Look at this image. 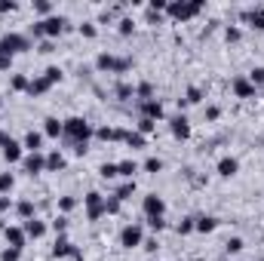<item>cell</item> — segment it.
<instances>
[{
	"instance_id": "cell-1",
	"label": "cell",
	"mask_w": 264,
	"mask_h": 261,
	"mask_svg": "<svg viewBox=\"0 0 264 261\" xmlns=\"http://www.w3.org/2000/svg\"><path fill=\"white\" fill-rule=\"evenodd\" d=\"M62 135H68V138H71V145H74V151L83 157V154H86V142H89L92 129H89V123H86L83 117H71V120H65V132H62Z\"/></svg>"
},
{
	"instance_id": "cell-2",
	"label": "cell",
	"mask_w": 264,
	"mask_h": 261,
	"mask_svg": "<svg viewBox=\"0 0 264 261\" xmlns=\"http://www.w3.org/2000/svg\"><path fill=\"white\" fill-rule=\"evenodd\" d=\"M200 9H203V0H172V3H166V12H169L175 22H188V18H194Z\"/></svg>"
},
{
	"instance_id": "cell-3",
	"label": "cell",
	"mask_w": 264,
	"mask_h": 261,
	"mask_svg": "<svg viewBox=\"0 0 264 261\" xmlns=\"http://www.w3.org/2000/svg\"><path fill=\"white\" fill-rule=\"evenodd\" d=\"M95 68H98V71H117V74H123V71L132 68V58H114V55L101 52V55L95 58Z\"/></svg>"
},
{
	"instance_id": "cell-4",
	"label": "cell",
	"mask_w": 264,
	"mask_h": 261,
	"mask_svg": "<svg viewBox=\"0 0 264 261\" xmlns=\"http://www.w3.org/2000/svg\"><path fill=\"white\" fill-rule=\"evenodd\" d=\"M28 49H31V40L28 37H22V34H6L3 37V52L15 55V52H28Z\"/></svg>"
},
{
	"instance_id": "cell-5",
	"label": "cell",
	"mask_w": 264,
	"mask_h": 261,
	"mask_svg": "<svg viewBox=\"0 0 264 261\" xmlns=\"http://www.w3.org/2000/svg\"><path fill=\"white\" fill-rule=\"evenodd\" d=\"M83 200H86V215H89V222H98V218L105 215V197L92 191V194H86Z\"/></svg>"
},
{
	"instance_id": "cell-6",
	"label": "cell",
	"mask_w": 264,
	"mask_h": 261,
	"mask_svg": "<svg viewBox=\"0 0 264 261\" xmlns=\"http://www.w3.org/2000/svg\"><path fill=\"white\" fill-rule=\"evenodd\" d=\"M141 209H145V215H148V218H163V212H166V203H163L157 194H151V197H145Z\"/></svg>"
},
{
	"instance_id": "cell-7",
	"label": "cell",
	"mask_w": 264,
	"mask_h": 261,
	"mask_svg": "<svg viewBox=\"0 0 264 261\" xmlns=\"http://www.w3.org/2000/svg\"><path fill=\"white\" fill-rule=\"evenodd\" d=\"M0 145H3V157H6L9 163H18V160H22V148H18L15 138H9L6 132H0Z\"/></svg>"
},
{
	"instance_id": "cell-8",
	"label": "cell",
	"mask_w": 264,
	"mask_h": 261,
	"mask_svg": "<svg viewBox=\"0 0 264 261\" xmlns=\"http://www.w3.org/2000/svg\"><path fill=\"white\" fill-rule=\"evenodd\" d=\"M65 25H68V22H65L62 15H49V18H43V22H40L43 37H58V34L65 31Z\"/></svg>"
},
{
	"instance_id": "cell-9",
	"label": "cell",
	"mask_w": 264,
	"mask_h": 261,
	"mask_svg": "<svg viewBox=\"0 0 264 261\" xmlns=\"http://www.w3.org/2000/svg\"><path fill=\"white\" fill-rule=\"evenodd\" d=\"M141 243H145V240H141V228H138V225L123 228V234H120V246L132 249V246H141Z\"/></svg>"
},
{
	"instance_id": "cell-10",
	"label": "cell",
	"mask_w": 264,
	"mask_h": 261,
	"mask_svg": "<svg viewBox=\"0 0 264 261\" xmlns=\"http://www.w3.org/2000/svg\"><path fill=\"white\" fill-rule=\"evenodd\" d=\"M65 255H74V258H83V255H80V249H77L74 243H68V240L62 237V240H55V246H52V258H65Z\"/></svg>"
},
{
	"instance_id": "cell-11",
	"label": "cell",
	"mask_w": 264,
	"mask_h": 261,
	"mask_svg": "<svg viewBox=\"0 0 264 261\" xmlns=\"http://www.w3.org/2000/svg\"><path fill=\"white\" fill-rule=\"evenodd\" d=\"M3 234H6L9 249H22V246H25V237H28V234H25V228H6Z\"/></svg>"
},
{
	"instance_id": "cell-12",
	"label": "cell",
	"mask_w": 264,
	"mask_h": 261,
	"mask_svg": "<svg viewBox=\"0 0 264 261\" xmlns=\"http://www.w3.org/2000/svg\"><path fill=\"white\" fill-rule=\"evenodd\" d=\"M234 92H237L240 98H252V95H255V86H252L246 77H237V80H234Z\"/></svg>"
},
{
	"instance_id": "cell-13",
	"label": "cell",
	"mask_w": 264,
	"mask_h": 261,
	"mask_svg": "<svg viewBox=\"0 0 264 261\" xmlns=\"http://www.w3.org/2000/svg\"><path fill=\"white\" fill-rule=\"evenodd\" d=\"M141 111H145V117H148V120H160V117H163V105H160V102H154V98L141 102Z\"/></svg>"
},
{
	"instance_id": "cell-14",
	"label": "cell",
	"mask_w": 264,
	"mask_h": 261,
	"mask_svg": "<svg viewBox=\"0 0 264 261\" xmlns=\"http://www.w3.org/2000/svg\"><path fill=\"white\" fill-rule=\"evenodd\" d=\"M172 135H175V138H191V123H188V117H175V120H172Z\"/></svg>"
},
{
	"instance_id": "cell-15",
	"label": "cell",
	"mask_w": 264,
	"mask_h": 261,
	"mask_svg": "<svg viewBox=\"0 0 264 261\" xmlns=\"http://www.w3.org/2000/svg\"><path fill=\"white\" fill-rule=\"evenodd\" d=\"M43 169H46V157H40V154H31V157L25 160V172L37 175V172H43Z\"/></svg>"
},
{
	"instance_id": "cell-16",
	"label": "cell",
	"mask_w": 264,
	"mask_h": 261,
	"mask_svg": "<svg viewBox=\"0 0 264 261\" xmlns=\"http://www.w3.org/2000/svg\"><path fill=\"white\" fill-rule=\"evenodd\" d=\"M215 228H218V218H212V215H203L194 222V231H200V234H212Z\"/></svg>"
},
{
	"instance_id": "cell-17",
	"label": "cell",
	"mask_w": 264,
	"mask_h": 261,
	"mask_svg": "<svg viewBox=\"0 0 264 261\" xmlns=\"http://www.w3.org/2000/svg\"><path fill=\"white\" fill-rule=\"evenodd\" d=\"M25 234H28V237H34V240H40V237L46 234V225H43V222H37V218H28V222H25Z\"/></svg>"
},
{
	"instance_id": "cell-18",
	"label": "cell",
	"mask_w": 264,
	"mask_h": 261,
	"mask_svg": "<svg viewBox=\"0 0 264 261\" xmlns=\"http://www.w3.org/2000/svg\"><path fill=\"white\" fill-rule=\"evenodd\" d=\"M237 169H240V163H237L234 157H225V160L218 163V175H225V178H231V175H237Z\"/></svg>"
},
{
	"instance_id": "cell-19",
	"label": "cell",
	"mask_w": 264,
	"mask_h": 261,
	"mask_svg": "<svg viewBox=\"0 0 264 261\" xmlns=\"http://www.w3.org/2000/svg\"><path fill=\"white\" fill-rule=\"evenodd\" d=\"M43 123H46V126H43V132H46L49 138H58V135L65 132V123H58L55 117H49V120H43Z\"/></svg>"
},
{
	"instance_id": "cell-20",
	"label": "cell",
	"mask_w": 264,
	"mask_h": 261,
	"mask_svg": "<svg viewBox=\"0 0 264 261\" xmlns=\"http://www.w3.org/2000/svg\"><path fill=\"white\" fill-rule=\"evenodd\" d=\"M95 135H98L101 142H120V138L126 142V132H123V129H108V126H105V129H98Z\"/></svg>"
},
{
	"instance_id": "cell-21",
	"label": "cell",
	"mask_w": 264,
	"mask_h": 261,
	"mask_svg": "<svg viewBox=\"0 0 264 261\" xmlns=\"http://www.w3.org/2000/svg\"><path fill=\"white\" fill-rule=\"evenodd\" d=\"M246 22H249L252 28L264 31V6H258V9H249V12H246Z\"/></svg>"
},
{
	"instance_id": "cell-22",
	"label": "cell",
	"mask_w": 264,
	"mask_h": 261,
	"mask_svg": "<svg viewBox=\"0 0 264 261\" xmlns=\"http://www.w3.org/2000/svg\"><path fill=\"white\" fill-rule=\"evenodd\" d=\"M49 86H52V83H49L46 77H37V80H31V83H28V92H31V95H43Z\"/></svg>"
},
{
	"instance_id": "cell-23",
	"label": "cell",
	"mask_w": 264,
	"mask_h": 261,
	"mask_svg": "<svg viewBox=\"0 0 264 261\" xmlns=\"http://www.w3.org/2000/svg\"><path fill=\"white\" fill-rule=\"evenodd\" d=\"M40 145H43V135H40V132H34V129H31V132H28V135H25V148H28V151H31V154H37V151H40Z\"/></svg>"
},
{
	"instance_id": "cell-24",
	"label": "cell",
	"mask_w": 264,
	"mask_h": 261,
	"mask_svg": "<svg viewBox=\"0 0 264 261\" xmlns=\"http://www.w3.org/2000/svg\"><path fill=\"white\" fill-rule=\"evenodd\" d=\"M46 169H49V172H58V169H65V157H62L58 151H52V154L46 157Z\"/></svg>"
},
{
	"instance_id": "cell-25",
	"label": "cell",
	"mask_w": 264,
	"mask_h": 261,
	"mask_svg": "<svg viewBox=\"0 0 264 261\" xmlns=\"http://www.w3.org/2000/svg\"><path fill=\"white\" fill-rule=\"evenodd\" d=\"M15 209H18V215H22L25 222H28V218H34V203H31V200H22Z\"/></svg>"
},
{
	"instance_id": "cell-26",
	"label": "cell",
	"mask_w": 264,
	"mask_h": 261,
	"mask_svg": "<svg viewBox=\"0 0 264 261\" xmlns=\"http://www.w3.org/2000/svg\"><path fill=\"white\" fill-rule=\"evenodd\" d=\"M126 145L129 148H145V135L141 132H126Z\"/></svg>"
},
{
	"instance_id": "cell-27",
	"label": "cell",
	"mask_w": 264,
	"mask_h": 261,
	"mask_svg": "<svg viewBox=\"0 0 264 261\" xmlns=\"http://www.w3.org/2000/svg\"><path fill=\"white\" fill-rule=\"evenodd\" d=\"M132 191H135V182H126V185H120V188H117V194H114V197H117V200H126V197H132Z\"/></svg>"
},
{
	"instance_id": "cell-28",
	"label": "cell",
	"mask_w": 264,
	"mask_h": 261,
	"mask_svg": "<svg viewBox=\"0 0 264 261\" xmlns=\"http://www.w3.org/2000/svg\"><path fill=\"white\" fill-rule=\"evenodd\" d=\"M135 169H138V166H135L132 160H126V163H120V166H117V172H120V175H126V178H132V175H135Z\"/></svg>"
},
{
	"instance_id": "cell-29",
	"label": "cell",
	"mask_w": 264,
	"mask_h": 261,
	"mask_svg": "<svg viewBox=\"0 0 264 261\" xmlns=\"http://www.w3.org/2000/svg\"><path fill=\"white\" fill-rule=\"evenodd\" d=\"M98 172H101V178H117V175H120V172H117V166H114V163H105V166H101V169H98Z\"/></svg>"
},
{
	"instance_id": "cell-30",
	"label": "cell",
	"mask_w": 264,
	"mask_h": 261,
	"mask_svg": "<svg viewBox=\"0 0 264 261\" xmlns=\"http://www.w3.org/2000/svg\"><path fill=\"white\" fill-rule=\"evenodd\" d=\"M6 191H12V175L0 172V194H6Z\"/></svg>"
},
{
	"instance_id": "cell-31",
	"label": "cell",
	"mask_w": 264,
	"mask_h": 261,
	"mask_svg": "<svg viewBox=\"0 0 264 261\" xmlns=\"http://www.w3.org/2000/svg\"><path fill=\"white\" fill-rule=\"evenodd\" d=\"M249 83H252V86H261L264 83V68H255V71L249 74Z\"/></svg>"
},
{
	"instance_id": "cell-32",
	"label": "cell",
	"mask_w": 264,
	"mask_h": 261,
	"mask_svg": "<svg viewBox=\"0 0 264 261\" xmlns=\"http://www.w3.org/2000/svg\"><path fill=\"white\" fill-rule=\"evenodd\" d=\"M74 206H77V200H74V197H62V200H58V209H62V212H71Z\"/></svg>"
},
{
	"instance_id": "cell-33",
	"label": "cell",
	"mask_w": 264,
	"mask_h": 261,
	"mask_svg": "<svg viewBox=\"0 0 264 261\" xmlns=\"http://www.w3.org/2000/svg\"><path fill=\"white\" fill-rule=\"evenodd\" d=\"M105 212H108V215H114V212H120V200H117V197H111V200H105Z\"/></svg>"
},
{
	"instance_id": "cell-34",
	"label": "cell",
	"mask_w": 264,
	"mask_h": 261,
	"mask_svg": "<svg viewBox=\"0 0 264 261\" xmlns=\"http://www.w3.org/2000/svg\"><path fill=\"white\" fill-rule=\"evenodd\" d=\"M43 77H46L49 83H58V80H62V71H58V68H46V74H43Z\"/></svg>"
},
{
	"instance_id": "cell-35",
	"label": "cell",
	"mask_w": 264,
	"mask_h": 261,
	"mask_svg": "<svg viewBox=\"0 0 264 261\" xmlns=\"http://www.w3.org/2000/svg\"><path fill=\"white\" fill-rule=\"evenodd\" d=\"M138 129H141V135H151V132H154V120H148V117H141V123H138Z\"/></svg>"
},
{
	"instance_id": "cell-36",
	"label": "cell",
	"mask_w": 264,
	"mask_h": 261,
	"mask_svg": "<svg viewBox=\"0 0 264 261\" xmlns=\"http://www.w3.org/2000/svg\"><path fill=\"white\" fill-rule=\"evenodd\" d=\"M145 169H148V172H160V169H163V163H160L157 157H151V160H145Z\"/></svg>"
},
{
	"instance_id": "cell-37",
	"label": "cell",
	"mask_w": 264,
	"mask_h": 261,
	"mask_svg": "<svg viewBox=\"0 0 264 261\" xmlns=\"http://www.w3.org/2000/svg\"><path fill=\"white\" fill-rule=\"evenodd\" d=\"M225 246H228V252H240V249H243V240H240V237H231Z\"/></svg>"
},
{
	"instance_id": "cell-38",
	"label": "cell",
	"mask_w": 264,
	"mask_h": 261,
	"mask_svg": "<svg viewBox=\"0 0 264 261\" xmlns=\"http://www.w3.org/2000/svg\"><path fill=\"white\" fill-rule=\"evenodd\" d=\"M132 28H135V25H132V18H123V22H120V34H123V37H129V34H132Z\"/></svg>"
},
{
	"instance_id": "cell-39",
	"label": "cell",
	"mask_w": 264,
	"mask_h": 261,
	"mask_svg": "<svg viewBox=\"0 0 264 261\" xmlns=\"http://www.w3.org/2000/svg\"><path fill=\"white\" fill-rule=\"evenodd\" d=\"M28 83H31V80H25L22 74H15V77H12V89H28Z\"/></svg>"
},
{
	"instance_id": "cell-40",
	"label": "cell",
	"mask_w": 264,
	"mask_h": 261,
	"mask_svg": "<svg viewBox=\"0 0 264 261\" xmlns=\"http://www.w3.org/2000/svg\"><path fill=\"white\" fill-rule=\"evenodd\" d=\"M185 102H188V105H197V102H200V89H197V86H191V89H188V98H185Z\"/></svg>"
},
{
	"instance_id": "cell-41",
	"label": "cell",
	"mask_w": 264,
	"mask_h": 261,
	"mask_svg": "<svg viewBox=\"0 0 264 261\" xmlns=\"http://www.w3.org/2000/svg\"><path fill=\"white\" fill-rule=\"evenodd\" d=\"M191 231H194V218H185V222L178 225V234L185 237V234H191Z\"/></svg>"
},
{
	"instance_id": "cell-42",
	"label": "cell",
	"mask_w": 264,
	"mask_h": 261,
	"mask_svg": "<svg viewBox=\"0 0 264 261\" xmlns=\"http://www.w3.org/2000/svg\"><path fill=\"white\" fill-rule=\"evenodd\" d=\"M18 255H22V249H6V252L0 255V261H18Z\"/></svg>"
},
{
	"instance_id": "cell-43",
	"label": "cell",
	"mask_w": 264,
	"mask_h": 261,
	"mask_svg": "<svg viewBox=\"0 0 264 261\" xmlns=\"http://www.w3.org/2000/svg\"><path fill=\"white\" fill-rule=\"evenodd\" d=\"M117 95H120V98H129V95H132V86H129V83H120V86H117Z\"/></svg>"
},
{
	"instance_id": "cell-44",
	"label": "cell",
	"mask_w": 264,
	"mask_h": 261,
	"mask_svg": "<svg viewBox=\"0 0 264 261\" xmlns=\"http://www.w3.org/2000/svg\"><path fill=\"white\" fill-rule=\"evenodd\" d=\"M34 9H37V12H40V15H46V12H49V9H52V6H49V3H46V0H37V3H34Z\"/></svg>"
},
{
	"instance_id": "cell-45",
	"label": "cell",
	"mask_w": 264,
	"mask_h": 261,
	"mask_svg": "<svg viewBox=\"0 0 264 261\" xmlns=\"http://www.w3.org/2000/svg\"><path fill=\"white\" fill-rule=\"evenodd\" d=\"M225 37H228L231 43H237V40H240V28H228V31H225Z\"/></svg>"
},
{
	"instance_id": "cell-46",
	"label": "cell",
	"mask_w": 264,
	"mask_h": 261,
	"mask_svg": "<svg viewBox=\"0 0 264 261\" xmlns=\"http://www.w3.org/2000/svg\"><path fill=\"white\" fill-rule=\"evenodd\" d=\"M80 34L83 37H95V25H80Z\"/></svg>"
},
{
	"instance_id": "cell-47",
	"label": "cell",
	"mask_w": 264,
	"mask_h": 261,
	"mask_svg": "<svg viewBox=\"0 0 264 261\" xmlns=\"http://www.w3.org/2000/svg\"><path fill=\"white\" fill-rule=\"evenodd\" d=\"M151 92H154V89H151V83H141V86H138V95H141L145 102H148V95H151Z\"/></svg>"
},
{
	"instance_id": "cell-48",
	"label": "cell",
	"mask_w": 264,
	"mask_h": 261,
	"mask_svg": "<svg viewBox=\"0 0 264 261\" xmlns=\"http://www.w3.org/2000/svg\"><path fill=\"white\" fill-rule=\"evenodd\" d=\"M148 225H151L154 231H163V228H166V222H163V218H148Z\"/></svg>"
},
{
	"instance_id": "cell-49",
	"label": "cell",
	"mask_w": 264,
	"mask_h": 261,
	"mask_svg": "<svg viewBox=\"0 0 264 261\" xmlns=\"http://www.w3.org/2000/svg\"><path fill=\"white\" fill-rule=\"evenodd\" d=\"M15 9V0H0V12H12Z\"/></svg>"
},
{
	"instance_id": "cell-50",
	"label": "cell",
	"mask_w": 264,
	"mask_h": 261,
	"mask_svg": "<svg viewBox=\"0 0 264 261\" xmlns=\"http://www.w3.org/2000/svg\"><path fill=\"white\" fill-rule=\"evenodd\" d=\"M9 65H12V55H9V52H3V55H0V71H6Z\"/></svg>"
},
{
	"instance_id": "cell-51",
	"label": "cell",
	"mask_w": 264,
	"mask_h": 261,
	"mask_svg": "<svg viewBox=\"0 0 264 261\" xmlns=\"http://www.w3.org/2000/svg\"><path fill=\"white\" fill-rule=\"evenodd\" d=\"M141 246H145V249H148V252H157V249H160V243H157V240H145V243H141Z\"/></svg>"
},
{
	"instance_id": "cell-52",
	"label": "cell",
	"mask_w": 264,
	"mask_h": 261,
	"mask_svg": "<svg viewBox=\"0 0 264 261\" xmlns=\"http://www.w3.org/2000/svg\"><path fill=\"white\" fill-rule=\"evenodd\" d=\"M37 49H40V52H43V55H49V52H52V43H49V40H46V43H40V46H37Z\"/></svg>"
},
{
	"instance_id": "cell-53",
	"label": "cell",
	"mask_w": 264,
	"mask_h": 261,
	"mask_svg": "<svg viewBox=\"0 0 264 261\" xmlns=\"http://www.w3.org/2000/svg\"><path fill=\"white\" fill-rule=\"evenodd\" d=\"M52 228H55V231H65V228H68V218H58V222H52Z\"/></svg>"
},
{
	"instance_id": "cell-54",
	"label": "cell",
	"mask_w": 264,
	"mask_h": 261,
	"mask_svg": "<svg viewBox=\"0 0 264 261\" xmlns=\"http://www.w3.org/2000/svg\"><path fill=\"white\" fill-rule=\"evenodd\" d=\"M148 22H157V25H160V12H154V9H148Z\"/></svg>"
},
{
	"instance_id": "cell-55",
	"label": "cell",
	"mask_w": 264,
	"mask_h": 261,
	"mask_svg": "<svg viewBox=\"0 0 264 261\" xmlns=\"http://www.w3.org/2000/svg\"><path fill=\"white\" fill-rule=\"evenodd\" d=\"M31 34H34V37H43V28H40V22H37V25H31Z\"/></svg>"
},
{
	"instance_id": "cell-56",
	"label": "cell",
	"mask_w": 264,
	"mask_h": 261,
	"mask_svg": "<svg viewBox=\"0 0 264 261\" xmlns=\"http://www.w3.org/2000/svg\"><path fill=\"white\" fill-rule=\"evenodd\" d=\"M9 209V197H0V212H6Z\"/></svg>"
},
{
	"instance_id": "cell-57",
	"label": "cell",
	"mask_w": 264,
	"mask_h": 261,
	"mask_svg": "<svg viewBox=\"0 0 264 261\" xmlns=\"http://www.w3.org/2000/svg\"><path fill=\"white\" fill-rule=\"evenodd\" d=\"M0 108H3V98H0Z\"/></svg>"
}]
</instances>
